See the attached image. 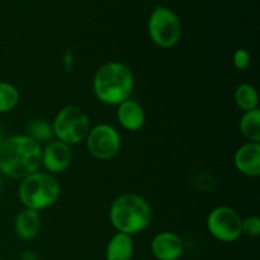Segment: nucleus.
<instances>
[{
  "label": "nucleus",
  "mask_w": 260,
  "mask_h": 260,
  "mask_svg": "<svg viewBox=\"0 0 260 260\" xmlns=\"http://www.w3.org/2000/svg\"><path fill=\"white\" fill-rule=\"evenodd\" d=\"M42 146L27 135L8 137L0 146V172L2 174L20 179L38 172L41 167Z\"/></svg>",
  "instance_id": "nucleus-1"
},
{
  "label": "nucleus",
  "mask_w": 260,
  "mask_h": 260,
  "mask_svg": "<svg viewBox=\"0 0 260 260\" xmlns=\"http://www.w3.org/2000/svg\"><path fill=\"white\" fill-rule=\"evenodd\" d=\"M135 76L129 66L119 61H109L95 71L93 93L99 102L107 106H118L131 96Z\"/></svg>",
  "instance_id": "nucleus-2"
},
{
  "label": "nucleus",
  "mask_w": 260,
  "mask_h": 260,
  "mask_svg": "<svg viewBox=\"0 0 260 260\" xmlns=\"http://www.w3.org/2000/svg\"><path fill=\"white\" fill-rule=\"evenodd\" d=\"M152 208L142 196L137 193H122L112 202L109 221L117 233L134 236L150 226Z\"/></svg>",
  "instance_id": "nucleus-3"
},
{
  "label": "nucleus",
  "mask_w": 260,
  "mask_h": 260,
  "mask_svg": "<svg viewBox=\"0 0 260 260\" xmlns=\"http://www.w3.org/2000/svg\"><path fill=\"white\" fill-rule=\"evenodd\" d=\"M60 193L61 185L57 178L47 172L32 173L20 180L18 188L23 207L37 212L55 205Z\"/></svg>",
  "instance_id": "nucleus-4"
},
{
  "label": "nucleus",
  "mask_w": 260,
  "mask_h": 260,
  "mask_svg": "<svg viewBox=\"0 0 260 260\" xmlns=\"http://www.w3.org/2000/svg\"><path fill=\"white\" fill-rule=\"evenodd\" d=\"M51 124L56 140L69 146L85 141L91 128L88 113L78 106H66L61 108Z\"/></svg>",
  "instance_id": "nucleus-5"
},
{
  "label": "nucleus",
  "mask_w": 260,
  "mask_h": 260,
  "mask_svg": "<svg viewBox=\"0 0 260 260\" xmlns=\"http://www.w3.org/2000/svg\"><path fill=\"white\" fill-rule=\"evenodd\" d=\"M147 32L157 47L173 48L182 38V22L172 9L157 5L147 20Z\"/></svg>",
  "instance_id": "nucleus-6"
},
{
  "label": "nucleus",
  "mask_w": 260,
  "mask_h": 260,
  "mask_svg": "<svg viewBox=\"0 0 260 260\" xmlns=\"http://www.w3.org/2000/svg\"><path fill=\"white\" fill-rule=\"evenodd\" d=\"M241 221L243 217L238 211L229 206H218L208 213L206 226L210 235L216 240L221 243H234L243 235Z\"/></svg>",
  "instance_id": "nucleus-7"
},
{
  "label": "nucleus",
  "mask_w": 260,
  "mask_h": 260,
  "mask_svg": "<svg viewBox=\"0 0 260 260\" xmlns=\"http://www.w3.org/2000/svg\"><path fill=\"white\" fill-rule=\"evenodd\" d=\"M88 151L98 160H111L121 150V136L116 127L101 123L91 127L85 139Z\"/></svg>",
  "instance_id": "nucleus-8"
},
{
  "label": "nucleus",
  "mask_w": 260,
  "mask_h": 260,
  "mask_svg": "<svg viewBox=\"0 0 260 260\" xmlns=\"http://www.w3.org/2000/svg\"><path fill=\"white\" fill-rule=\"evenodd\" d=\"M73 152L69 145L53 140L47 142L45 147H42V156H41V165L50 174L56 175L65 172L71 164Z\"/></svg>",
  "instance_id": "nucleus-9"
},
{
  "label": "nucleus",
  "mask_w": 260,
  "mask_h": 260,
  "mask_svg": "<svg viewBox=\"0 0 260 260\" xmlns=\"http://www.w3.org/2000/svg\"><path fill=\"white\" fill-rule=\"evenodd\" d=\"M151 253L157 260H178L184 253V243L175 233L161 231L151 240Z\"/></svg>",
  "instance_id": "nucleus-10"
},
{
  "label": "nucleus",
  "mask_w": 260,
  "mask_h": 260,
  "mask_svg": "<svg viewBox=\"0 0 260 260\" xmlns=\"http://www.w3.org/2000/svg\"><path fill=\"white\" fill-rule=\"evenodd\" d=\"M234 165L240 174L250 178L260 175V144L246 142L236 150L234 155Z\"/></svg>",
  "instance_id": "nucleus-11"
},
{
  "label": "nucleus",
  "mask_w": 260,
  "mask_h": 260,
  "mask_svg": "<svg viewBox=\"0 0 260 260\" xmlns=\"http://www.w3.org/2000/svg\"><path fill=\"white\" fill-rule=\"evenodd\" d=\"M117 121L126 131H140L146 121L144 107L131 98L122 102L117 106Z\"/></svg>",
  "instance_id": "nucleus-12"
},
{
  "label": "nucleus",
  "mask_w": 260,
  "mask_h": 260,
  "mask_svg": "<svg viewBox=\"0 0 260 260\" xmlns=\"http://www.w3.org/2000/svg\"><path fill=\"white\" fill-rule=\"evenodd\" d=\"M41 230V216L37 211L23 208L17 215L14 220L15 235L20 240H33L40 234Z\"/></svg>",
  "instance_id": "nucleus-13"
},
{
  "label": "nucleus",
  "mask_w": 260,
  "mask_h": 260,
  "mask_svg": "<svg viewBox=\"0 0 260 260\" xmlns=\"http://www.w3.org/2000/svg\"><path fill=\"white\" fill-rule=\"evenodd\" d=\"M135 245L132 236L116 233L107 244L106 260H131Z\"/></svg>",
  "instance_id": "nucleus-14"
},
{
  "label": "nucleus",
  "mask_w": 260,
  "mask_h": 260,
  "mask_svg": "<svg viewBox=\"0 0 260 260\" xmlns=\"http://www.w3.org/2000/svg\"><path fill=\"white\" fill-rule=\"evenodd\" d=\"M240 132L249 142L260 141V111L259 108L244 112L239 122Z\"/></svg>",
  "instance_id": "nucleus-15"
},
{
  "label": "nucleus",
  "mask_w": 260,
  "mask_h": 260,
  "mask_svg": "<svg viewBox=\"0 0 260 260\" xmlns=\"http://www.w3.org/2000/svg\"><path fill=\"white\" fill-rule=\"evenodd\" d=\"M234 99H235L238 108L243 112H249L258 108L259 94L256 89L250 84H240L236 88Z\"/></svg>",
  "instance_id": "nucleus-16"
},
{
  "label": "nucleus",
  "mask_w": 260,
  "mask_h": 260,
  "mask_svg": "<svg viewBox=\"0 0 260 260\" xmlns=\"http://www.w3.org/2000/svg\"><path fill=\"white\" fill-rule=\"evenodd\" d=\"M28 137L33 140V141L38 142H50L52 141L53 137V129L52 124L47 122L43 118H33L28 121L25 124V134Z\"/></svg>",
  "instance_id": "nucleus-17"
},
{
  "label": "nucleus",
  "mask_w": 260,
  "mask_h": 260,
  "mask_svg": "<svg viewBox=\"0 0 260 260\" xmlns=\"http://www.w3.org/2000/svg\"><path fill=\"white\" fill-rule=\"evenodd\" d=\"M19 91L13 84L0 81V113L13 111L19 103Z\"/></svg>",
  "instance_id": "nucleus-18"
},
{
  "label": "nucleus",
  "mask_w": 260,
  "mask_h": 260,
  "mask_svg": "<svg viewBox=\"0 0 260 260\" xmlns=\"http://www.w3.org/2000/svg\"><path fill=\"white\" fill-rule=\"evenodd\" d=\"M241 233L256 238L260 235V218L258 216H248L241 221Z\"/></svg>",
  "instance_id": "nucleus-19"
},
{
  "label": "nucleus",
  "mask_w": 260,
  "mask_h": 260,
  "mask_svg": "<svg viewBox=\"0 0 260 260\" xmlns=\"http://www.w3.org/2000/svg\"><path fill=\"white\" fill-rule=\"evenodd\" d=\"M233 63L239 71H244L250 65V53L244 48H238L233 55Z\"/></svg>",
  "instance_id": "nucleus-20"
},
{
  "label": "nucleus",
  "mask_w": 260,
  "mask_h": 260,
  "mask_svg": "<svg viewBox=\"0 0 260 260\" xmlns=\"http://www.w3.org/2000/svg\"><path fill=\"white\" fill-rule=\"evenodd\" d=\"M74 62H75V61H74L73 52H71L70 50H66L65 53H63V56H62L63 69H65L66 71H71V70H73Z\"/></svg>",
  "instance_id": "nucleus-21"
},
{
  "label": "nucleus",
  "mask_w": 260,
  "mask_h": 260,
  "mask_svg": "<svg viewBox=\"0 0 260 260\" xmlns=\"http://www.w3.org/2000/svg\"><path fill=\"white\" fill-rule=\"evenodd\" d=\"M3 142H4V140H3L2 135H0V146H2V144H3Z\"/></svg>",
  "instance_id": "nucleus-22"
},
{
  "label": "nucleus",
  "mask_w": 260,
  "mask_h": 260,
  "mask_svg": "<svg viewBox=\"0 0 260 260\" xmlns=\"http://www.w3.org/2000/svg\"><path fill=\"white\" fill-rule=\"evenodd\" d=\"M2 187H3V182H2V178H0V190H2Z\"/></svg>",
  "instance_id": "nucleus-23"
}]
</instances>
